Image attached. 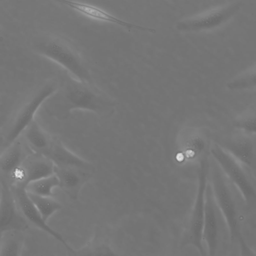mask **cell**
Here are the masks:
<instances>
[{"label": "cell", "mask_w": 256, "mask_h": 256, "mask_svg": "<svg viewBox=\"0 0 256 256\" xmlns=\"http://www.w3.org/2000/svg\"><path fill=\"white\" fill-rule=\"evenodd\" d=\"M67 256H119L98 232L86 245L78 249L66 250Z\"/></svg>", "instance_id": "cell-16"}, {"label": "cell", "mask_w": 256, "mask_h": 256, "mask_svg": "<svg viewBox=\"0 0 256 256\" xmlns=\"http://www.w3.org/2000/svg\"><path fill=\"white\" fill-rule=\"evenodd\" d=\"M46 156L56 166L76 168L94 171L93 165L73 153L56 138H54L52 146Z\"/></svg>", "instance_id": "cell-14"}, {"label": "cell", "mask_w": 256, "mask_h": 256, "mask_svg": "<svg viewBox=\"0 0 256 256\" xmlns=\"http://www.w3.org/2000/svg\"><path fill=\"white\" fill-rule=\"evenodd\" d=\"M252 138L244 134L220 146L248 170L255 166L254 144Z\"/></svg>", "instance_id": "cell-15"}, {"label": "cell", "mask_w": 256, "mask_h": 256, "mask_svg": "<svg viewBox=\"0 0 256 256\" xmlns=\"http://www.w3.org/2000/svg\"><path fill=\"white\" fill-rule=\"evenodd\" d=\"M234 126L244 135L252 137L256 132L255 114H249L240 118L236 122Z\"/></svg>", "instance_id": "cell-23"}, {"label": "cell", "mask_w": 256, "mask_h": 256, "mask_svg": "<svg viewBox=\"0 0 256 256\" xmlns=\"http://www.w3.org/2000/svg\"><path fill=\"white\" fill-rule=\"evenodd\" d=\"M209 174L211 178L210 183L214 199L218 211L222 216L230 234L231 240L242 234L238 211L233 192L228 180L217 164L214 162Z\"/></svg>", "instance_id": "cell-4"}, {"label": "cell", "mask_w": 256, "mask_h": 256, "mask_svg": "<svg viewBox=\"0 0 256 256\" xmlns=\"http://www.w3.org/2000/svg\"><path fill=\"white\" fill-rule=\"evenodd\" d=\"M50 98V111L60 120L67 118L76 110H88L101 117L109 118L114 114L118 105L116 100L94 83L78 80L66 71Z\"/></svg>", "instance_id": "cell-1"}, {"label": "cell", "mask_w": 256, "mask_h": 256, "mask_svg": "<svg viewBox=\"0 0 256 256\" xmlns=\"http://www.w3.org/2000/svg\"><path fill=\"white\" fill-rule=\"evenodd\" d=\"M252 77H254V75H252V72L249 73L248 75L246 74L244 76H241L240 79L236 80V81H234L231 84L232 85L236 86L238 84H240L238 86H248V85L252 84V81H254V78Z\"/></svg>", "instance_id": "cell-25"}, {"label": "cell", "mask_w": 256, "mask_h": 256, "mask_svg": "<svg viewBox=\"0 0 256 256\" xmlns=\"http://www.w3.org/2000/svg\"><path fill=\"white\" fill-rule=\"evenodd\" d=\"M68 8L74 10L80 14L91 19L115 24L124 28L130 32L133 29L145 30L150 32L154 31L153 29L139 26L128 22L106 12L102 8L94 5L79 2L60 0L57 1Z\"/></svg>", "instance_id": "cell-11"}, {"label": "cell", "mask_w": 256, "mask_h": 256, "mask_svg": "<svg viewBox=\"0 0 256 256\" xmlns=\"http://www.w3.org/2000/svg\"><path fill=\"white\" fill-rule=\"evenodd\" d=\"M210 154L229 182L236 186L247 204L256 198V190L247 168L218 144L213 145Z\"/></svg>", "instance_id": "cell-5"}, {"label": "cell", "mask_w": 256, "mask_h": 256, "mask_svg": "<svg viewBox=\"0 0 256 256\" xmlns=\"http://www.w3.org/2000/svg\"><path fill=\"white\" fill-rule=\"evenodd\" d=\"M0 235L10 231L24 232L28 222L21 214L10 186L5 180H0Z\"/></svg>", "instance_id": "cell-8"}, {"label": "cell", "mask_w": 256, "mask_h": 256, "mask_svg": "<svg viewBox=\"0 0 256 256\" xmlns=\"http://www.w3.org/2000/svg\"><path fill=\"white\" fill-rule=\"evenodd\" d=\"M93 172L76 168L54 166V174L59 187L72 199H77L84 184L92 178Z\"/></svg>", "instance_id": "cell-12"}, {"label": "cell", "mask_w": 256, "mask_h": 256, "mask_svg": "<svg viewBox=\"0 0 256 256\" xmlns=\"http://www.w3.org/2000/svg\"><path fill=\"white\" fill-rule=\"evenodd\" d=\"M1 235H2V234H0V237H1Z\"/></svg>", "instance_id": "cell-26"}, {"label": "cell", "mask_w": 256, "mask_h": 256, "mask_svg": "<svg viewBox=\"0 0 256 256\" xmlns=\"http://www.w3.org/2000/svg\"><path fill=\"white\" fill-rule=\"evenodd\" d=\"M58 186H59V182L56 176L54 174L30 183L25 188L29 193L52 197L54 189Z\"/></svg>", "instance_id": "cell-21"}, {"label": "cell", "mask_w": 256, "mask_h": 256, "mask_svg": "<svg viewBox=\"0 0 256 256\" xmlns=\"http://www.w3.org/2000/svg\"><path fill=\"white\" fill-rule=\"evenodd\" d=\"M39 54L56 62L81 81L94 83L88 62L70 39L57 34H47L34 44Z\"/></svg>", "instance_id": "cell-2"}, {"label": "cell", "mask_w": 256, "mask_h": 256, "mask_svg": "<svg viewBox=\"0 0 256 256\" xmlns=\"http://www.w3.org/2000/svg\"><path fill=\"white\" fill-rule=\"evenodd\" d=\"M210 164L206 156L200 159L198 170L196 198L182 240L184 246H192L200 256H206L202 232L204 216L205 192L208 182Z\"/></svg>", "instance_id": "cell-3"}, {"label": "cell", "mask_w": 256, "mask_h": 256, "mask_svg": "<svg viewBox=\"0 0 256 256\" xmlns=\"http://www.w3.org/2000/svg\"><path fill=\"white\" fill-rule=\"evenodd\" d=\"M54 165L48 158L36 152L26 156L9 178L12 186L25 188L32 182L54 174Z\"/></svg>", "instance_id": "cell-7"}, {"label": "cell", "mask_w": 256, "mask_h": 256, "mask_svg": "<svg viewBox=\"0 0 256 256\" xmlns=\"http://www.w3.org/2000/svg\"><path fill=\"white\" fill-rule=\"evenodd\" d=\"M17 206L24 218L29 223L50 235L60 242L66 248L70 250L72 246L68 244L62 236L52 228L41 216L33 202L30 198L24 188L11 186Z\"/></svg>", "instance_id": "cell-9"}, {"label": "cell", "mask_w": 256, "mask_h": 256, "mask_svg": "<svg viewBox=\"0 0 256 256\" xmlns=\"http://www.w3.org/2000/svg\"><path fill=\"white\" fill-rule=\"evenodd\" d=\"M28 193L42 219L46 222L51 216L62 208L60 204L52 197Z\"/></svg>", "instance_id": "cell-20"}, {"label": "cell", "mask_w": 256, "mask_h": 256, "mask_svg": "<svg viewBox=\"0 0 256 256\" xmlns=\"http://www.w3.org/2000/svg\"><path fill=\"white\" fill-rule=\"evenodd\" d=\"M239 256H256L255 251L249 246L242 234L238 238Z\"/></svg>", "instance_id": "cell-24"}, {"label": "cell", "mask_w": 256, "mask_h": 256, "mask_svg": "<svg viewBox=\"0 0 256 256\" xmlns=\"http://www.w3.org/2000/svg\"><path fill=\"white\" fill-rule=\"evenodd\" d=\"M24 232L10 231L1 235L0 256H20L24 241Z\"/></svg>", "instance_id": "cell-19"}, {"label": "cell", "mask_w": 256, "mask_h": 256, "mask_svg": "<svg viewBox=\"0 0 256 256\" xmlns=\"http://www.w3.org/2000/svg\"><path fill=\"white\" fill-rule=\"evenodd\" d=\"M58 82L49 80L44 83L21 108L6 137V148L17 140L28 124L34 120L40 106L56 90Z\"/></svg>", "instance_id": "cell-6"}, {"label": "cell", "mask_w": 256, "mask_h": 256, "mask_svg": "<svg viewBox=\"0 0 256 256\" xmlns=\"http://www.w3.org/2000/svg\"><path fill=\"white\" fill-rule=\"evenodd\" d=\"M240 6L236 2L220 8H214L192 18L178 24V28L183 30L208 28L221 24L234 12Z\"/></svg>", "instance_id": "cell-13"}, {"label": "cell", "mask_w": 256, "mask_h": 256, "mask_svg": "<svg viewBox=\"0 0 256 256\" xmlns=\"http://www.w3.org/2000/svg\"><path fill=\"white\" fill-rule=\"evenodd\" d=\"M204 147V142L198 135L190 137L184 144V152L188 158H193L202 153Z\"/></svg>", "instance_id": "cell-22"}, {"label": "cell", "mask_w": 256, "mask_h": 256, "mask_svg": "<svg viewBox=\"0 0 256 256\" xmlns=\"http://www.w3.org/2000/svg\"></svg>", "instance_id": "cell-27"}, {"label": "cell", "mask_w": 256, "mask_h": 256, "mask_svg": "<svg viewBox=\"0 0 256 256\" xmlns=\"http://www.w3.org/2000/svg\"><path fill=\"white\" fill-rule=\"evenodd\" d=\"M24 132L26 141L36 152L46 156L52 146L54 138L46 132L34 120Z\"/></svg>", "instance_id": "cell-18"}, {"label": "cell", "mask_w": 256, "mask_h": 256, "mask_svg": "<svg viewBox=\"0 0 256 256\" xmlns=\"http://www.w3.org/2000/svg\"><path fill=\"white\" fill-rule=\"evenodd\" d=\"M218 210L210 182H208L205 192L202 238L206 246L208 256H216L218 248L219 234Z\"/></svg>", "instance_id": "cell-10"}, {"label": "cell", "mask_w": 256, "mask_h": 256, "mask_svg": "<svg viewBox=\"0 0 256 256\" xmlns=\"http://www.w3.org/2000/svg\"><path fill=\"white\" fill-rule=\"evenodd\" d=\"M26 156H24L22 146L20 142L16 140L8 146L0 156V180H5V176L10 178Z\"/></svg>", "instance_id": "cell-17"}]
</instances>
